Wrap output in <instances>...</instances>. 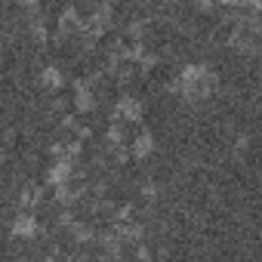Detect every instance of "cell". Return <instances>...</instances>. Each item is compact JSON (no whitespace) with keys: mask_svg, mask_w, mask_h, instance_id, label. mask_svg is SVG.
Wrapping results in <instances>:
<instances>
[{"mask_svg":"<svg viewBox=\"0 0 262 262\" xmlns=\"http://www.w3.org/2000/svg\"><path fill=\"white\" fill-rule=\"evenodd\" d=\"M142 111H145V108H142V102H139L136 96H120L117 105H114V117H111V120H120V123H126V120H129V123H139V120H142Z\"/></svg>","mask_w":262,"mask_h":262,"instance_id":"1","label":"cell"},{"mask_svg":"<svg viewBox=\"0 0 262 262\" xmlns=\"http://www.w3.org/2000/svg\"><path fill=\"white\" fill-rule=\"evenodd\" d=\"M13 234L16 237H37L40 234V222L34 219V213H19L13 219Z\"/></svg>","mask_w":262,"mask_h":262,"instance_id":"2","label":"cell"},{"mask_svg":"<svg viewBox=\"0 0 262 262\" xmlns=\"http://www.w3.org/2000/svg\"><path fill=\"white\" fill-rule=\"evenodd\" d=\"M74 108L77 111H93L96 108V93L90 86V80H77V93H74Z\"/></svg>","mask_w":262,"mask_h":262,"instance_id":"3","label":"cell"},{"mask_svg":"<svg viewBox=\"0 0 262 262\" xmlns=\"http://www.w3.org/2000/svg\"><path fill=\"white\" fill-rule=\"evenodd\" d=\"M151 151H155V136L148 133V129H142V133L133 139V158L136 161H145Z\"/></svg>","mask_w":262,"mask_h":262,"instance_id":"4","label":"cell"},{"mask_svg":"<svg viewBox=\"0 0 262 262\" xmlns=\"http://www.w3.org/2000/svg\"><path fill=\"white\" fill-rule=\"evenodd\" d=\"M77 198H83V188H80V185H74V182H65V185H59V188H56V201H59L62 207H74V204H77Z\"/></svg>","mask_w":262,"mask_h":262,"instance_id":"5","label":"cell"},{"mask_svg":"<svg viewBox=\"0 0 262 262\" xmlns=\"http://www.w3.org/2000/svg\"><path fill=\"white\" fill-rule=\"evenodd\" d=\"M40 83H43L47 90H62V86H65V74H62L56 65H50V68H43V74H40Z\"/></svg>","mask_w":262,"mask_h":262,"instance_id":"6","label":"cell"},{"mask_svg":"<svg viewBox=\"0 0 262 262\" xmlns=\"http://www.w3.org/2000/svg\"><path fill=\"white\" fill-rule=\"evenodd\" d=\"M71 234H74L77 244H90V241L96 237V228H93L90 222H77V219H74V222H71Z\"/></svg>","mask_w":262,"mask_h":262,"instance_id":"7","label":"cell"},{"mask_svg":"<svg viewBox=\"0 0 262 262\" xmlns=\"http://www.w3.org/2000/svg\"><path fill=\"white\" fill-rule=\"evenodd\" d=\"M105 139H108V148H111V145H114V148H120V145H123V123H120V120H111Z\"/></svg>","mask_w":262,"mask_h":262,"instance_id":"8","label":"cell"},{"mask_svg":"<svg viewBox=\"0 0 262 262\" xmlns=\"http://www.w3.org/2000/svg\"><path fill=\"white\" fill-rule=\"evenodd\" d=\"M145 31H148V22L145 19H133V22H129V28H126L129 37H142Z\"/></svg>","mask_w":262,"mask_h":262,"instance_id":"9","label":"cell"},{"mask_svg":"<svg viewBox=\"0 0 262 262\" xmlns=\"http://www.w3.org/2000/svg\"><path fill=\"white\" fill-rule=\"evenodd\" d=\"M142 194H145V201H155V194H158V185H155V182H148V185L142 188Z\"/></svg>","mask_w":262,"mask_h":262,"instance_id":"10","label":"cell"},{"mask_svg":"<svg viewBox=\"0 0 262 262\" xmlns=\"http://www.w3.org/2000/svg\"><path fill=\"white\" fill-rule=\"evenodd\" d=\"M4 161H7V155H4V148H0V167H4Z\"/></svg>","mask_w":262,"mask_h":262,"instance_id":"11","label":"cell"}]
</instances>
